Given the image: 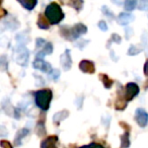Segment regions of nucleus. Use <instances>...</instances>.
<instances>
[{"mask_svg":"<svg viewBox=\"0 0 148 148\" xmlns=\"http://www.w3.org/2000/svg\"><path fill=\"white\" fill-rule=\"evenodd\" d=\"M120 125H121L122 128H124L125 129L126 132H130V130H131V128H130V126H128L126 123H124V122H120Z\"/></svg>","mask_w":148,"mask_h":148,"instance_id":"30","label":"nucleus"},{"mask_svg":"<svg viewBox=\"0 0 148 148\" xmlns=\"http://www.w3.org/2000/svg\"><path fill=\"white\" fill-rule=\"evenodd\" d=\"M36 44H37V48L38 49H42V48L44 47V46L47 44V42L45 41L44 39H37V41H36Z\"/></svg>","mask_w":148,"mask_h":148,"instance_id":"25","label":"nucleus"},{"mask_svg":"<svg viewBox=\"0 0 148 148\" xmlns=\"http://www.w3.org/2000/svg\"><path fill=\"white\" fill-rule=\"evenodd\" d=\"M144 74L146 76H148V59L146 60L145 64H144Z\"/></svg>","mask_w":148,"mask_h":148,"instance_id":"31","label":"nucleus"},{"mask_svg":"<svg viewBox=\"0 0 148 148\" xmlns=\"http://www.w3.org/2000/svg\"><path fill=\"white\" fill-rule=\"evenodd\" d=\"M111 40L113 42H116L117 44H119L120 42H121V37H120L119 35H117V34H114V35H112Z\"/></svg>","mask_w":148,"mask_h":148,"instance_id":"29","label":"nucleus"},{"mask_svg":"<svg viewBox=\"0 0 148 148\" xmlns=\"http://www.w3.org/2000/svg\"><path fill=\"white\" fill-rule=\"evenodd\" d=\"M112 2H113V3H116V4H118V5H122L123 1H122V0H112Z\"/></svg>","mask_w":148,"mask_h":148,"instance_id":"33","label":"nucleus"},{"mask_svg":"<svg viewBox=\"0 0 148 148\" xmlns=\"http://www.w3.org/2000/svg\"><path fill=\"white\" fill-rule=\"evenodd\" d=\"M130 146L129 132H126L121 136V148H128Z\"/></svg>","mask_w":148,"mask_h":148,"instance_id":"19","label":"nucleus"},{"mask_svg":"<svg viewBox=\"0 0 148 148\" xmlns=\"http://www.w3.org/2000/svg\"><path fill=\"white\" fill-rule=\"evenodd\" d=\"M99 27L101 29V31H107L108 29V25H107V23H106V21H101L99 23Z\"/></svg>","mask_w":148,"mask_h":148,"instance_id":"28","label":"nucleus"},{"mask_svg":"<svg viewBox=\"0 0 148 148\" xmlns=\"http://www.w3.org/2000/svg\"><path fill=\"white\" fill-rule=\"evenodd\" d=\"M58 141V137L55 135L49 136L48 138H46L43 142L41 143L42 148H57L56 143Z\"/></svg>","mask_w":148,"mask_h":148,"instance_id":"10","label":"nucleus"},{"mask_svg":"<svg viewBox=\"0 0 148 148\" xmlns=\"http://www.w3.org/2000/svg\"><path fill=\"white\" fill-rule=\"evenodd\" d=\"M117 21H118V23H119V25H129L131 21H134V16L132 14H130V13L122 12V13H120V14H119Z\"/></svg>","mask_w":148,"mask_h":148,"instance_id":"11","label":"nucleus"},{"mask_svg":"<svg viewBox=\"0 0 148 148\" xmlns=\"http://www.w3.org/2000/svg\"><path fill=\"white\" fill-rule=\"evenodd\" d=\"M135 121L141 128H144L147 126L148 123V114L146 113L145 110L137 109L135 112Z\"/></svg>","mask_w":148,"mask_h":148,"instance_id":"6","label":"nucleus"},{"mask_svg":"<svg viewBox=\"0 0 148 148\" xmlns=\"http://www.w3.org/2000/svg\"><path fill=\"white\" fill-rule=\"evenodd\" d=\"M68 115H69V112L68 111H61V112H59V113H57V114H55L54 115V118H53V121H54V123H57V125H59V123L62 121V120H64V119H66V118L68 117Z\"/></svg>","mask_w":148,"mask_h":148,"instance_id":"17","label":"nucleus"},{"mask_svg":"<svg viewBox=\"0 0 148 148\" xmlns=\"http://www.w3.org/2000/svg\"><path fill=\"white\" fill-rule=\"evenodd\" d=\"M17 1L27 10H33L38 3V0H17Z\"/></svg>","mask_w":148,"mask_h":148,"instance_id":"14","label":"nucleus"},{"mask_svg":"<svg viewBox=\"0 0 148 148\" xmlns=\"http://www.w3.org/2000/svg\"><path fill=\"white\" fill-rule=\"evenodd\" d=\"M61 60V65L64 68V70H69L71 68L72 65V59L71 56H70V51L69 50H66L65 53H63L60 57Z\"/></svg>","mask_w":148,"mask_h":148,"instance_id":"9","label":"nucleus"},{"mask_svg":"<svg viewBox=\"0 0 148 148\" xmlns=\"http://www.w3.org/2000/svg\"><path fill=\"white\" fill-rule=\"evenodd\" d=\"M79 69L81 70L84 73H89L92 74L95 71V64L92 61H89V60H82V61L79 63Z\"/></svg>","mask_w":148,"mask_h":148,"instance_id":"8","label":"nucleus"},{"mask_svg":"<svg viewBox=\"0 0 148 148\" xmlns=\"http://www.w3.org/2000/svg\"><path fill=\"white\" fill-rule=\"evenodd\" d=\"M29 51L23 46H21L15 51V56H14L15 62L21 66H25L27 64V61H29Z\"/></svg>","mask_w":148,"mask_h":148,"instance_id":"4","label":"nucleus"},{"mask_svg":"<svg viewBox=\"0 0 148 148\" xmlns=\"http://www.w3.org/2000/svg\"><path fill=\"white\" fill-rule=\"evenodd\" d=\"M101 10H103V12L105 13L106 15H108V16H109L110 18H114V17H115V16H114V14L111 12V11L109 10V8H108L107 6H103V8H101Z\"/></svg>","mask_w":148,"mask_h":148,"instance_id":"26","label":"nucleus"},{"mask_svg":"<svg viewBox=\"0 0 148 148\" xmlns=\"http://www.w3.org/2000/svg\"><path fill=\"white\" fill-rule=\"evenodd\" d=\"M38 27L42 29H48L50 27V21L47 17H45L43 14L39 15L38 18Z\"/></svg>","mask_w":148,"mask_h":148,"instance_id":"15","label":"nucleus"},{"mask_svg":"<svg viewBox=\"0 0 148 148\" xmlns=\"http://www.w3.org/2000/svg\"><path fill=\"white\" fill-rule=\"evenodd\" d=\"M52 97H53V95L50 89H42L36 93L35 101L40 109L43 111H47L50 107Z\"/></svg>","mask_w":148,"mask_h":148,"instance_id":"3","label":"nucleus"},{"mask_svg":"<svg viewBox=\"0 0 148 148\" xmlns=\"http://www.w3.org/2000/svg\"><path fill=\"white\" fill-rule=\"evenodd\" d=\"M90 147L91 148H105L103 146H101V144H97V143H91Z\"/></svg>","mask_w":148,"mask_h":148,"instance_id":"32","label":"nucleus"},{"mask_svg":"<svg viewBox=\"0 0 148 148\" xmlns=\"http://www.w3.org/2000/svg\"><path fill=\"white\" fill-rule=\"evenodd\" d=\"M136 5H137V0H126L125 1V9L127 11L134 10Z\"/></svg>","mask_w":148,"mask_h":148,"instance_id":"21","label":"nucleus"},{"mask_svg":"<svg viewBox=\"0 0 148 148\" xmlns=\"http://www.w3.org/2000/svg\"><path fill=\"white\" fill-rule=\"evenodd\" d=\"M145 88H148V80L145 82Z\"/></svg>","mask_w":148,"mask_h":148,"instance_id":"36","label":"nucleus"},{"mask_svg":"<svg viewBox=\"0 0 148 148\" xmlns=\"http://www.w3.org/2000/svg\"><path fill=\"white\" fill-rule=\"evenodd\" d=\"M81 148H91V147H90V145H86V146H82Z\"/></svg>","mask_w":148,"mask_h":148,"instance_id":"35","label":"nucleus"},{"mask_svg":"<svg viewBox=\"0 0 148 148\" xmlns=\"http://www.w3.org/2000/svg\"><path fill=\"white\" fill-rule=\"evenodd\" d=\"M45 15L49 19L51 25H57L64 18V13L58 3L52 2L47 6Z\"/></svg>","mask_w":148,"mask_h":148,"instance_id":"2","label":"nucleus"},{"mask_svg":"<svg viewBox=\"0 0 148 148\" xmlns=\"http://www.w3.org/2000/svg\"><path fill=\"white\" fill-rule=\"evenodd\" d=\"M0 145H1L2 148H12V145L8 141H6V140H2V141L0 142Z\"/></svg>","mask_w":148,"mask_h":148,"instance_id":"27","label":"nucleus"},{"mask_svg":"<svg viewBox=\"0 0 148 148\" xmlns=\"http://www.w3.org/2000/svg\"><path fill=\"white\" fill-rule=\"evenodd\" d=\"M141 52V50L136 48L135 46H131L128 50V55H131V56H134V55H137Z\"/></svg>","mask_w":148,"mask_h":148,"instance_id":"23","label":"nucleus"},{"mask_svg":"<svg viewBox=\"0 0 148 148\" xmlns=\"http://www.w3.org/2000/svg\"><path fill=\"white\" fill-rule=\"evenodd\" d=\"M127 101H128L126 99V97H121V95H119L115 101L116 110H118V111H123V110H125V108L127 107Z\"/></svg>","mask_w":148,"mask_h":148,"instance_id":"13","label":"nucleus"},{"mask_svg":"<svg viewBox=\"0 0 148 148\" xmlns=\"http://www.w3.org/2000/svg\"><path fill=\"white\" fill-rule=\"evenodd\" d=\"M139 93V86L134 82H129L126 85L125 97L128 101H131Z\"/></svg>","mask_w":148,"mask_h":148,"instance_id":"5","label":"nucleus"},{"mask_svg":"<svg viewBox=\"0 0 148 148\" xmlns=\"http://www.w3.org/2000/svg\"><path fill=\"white\" fill-rule=\"evenodd\" d=\"M99 79L101 80V82H103V86L106 87V88H111L112 86H113L114 84V81L112 80L111 78H110L109 76H108L107 74H103V73H101L99 74Z\"/></svg>","mask_w":148,"mask_h":148,"instance_id":"16","label":"nucleus"},{"mask_svg":"<svg viewBox=\"0 0 148 148\" xmlns=\"http://www.w3.org/2000/svg\"><path fill=\"white\" fill-rule=\"evenodd\" d=\"M87 27L83 23H76L72 27H62L60 29V34L62 37L65 38L68 41H74V40L78 39L80 36L86 34Z\"/></svg>","mask_w":148,"mask_h":148,"instance_id":"1","label":"nucleus"},{"mask_svg":"<svg viewBox=\"0 0 148 148\" xmlns=\"http://www.w3.org/2000/svg\"><path fill=\"white\" fill-rule=\"evenodd\" d=\"M138 8L140 10H146L148 9V0H140L138 3Z\"/></svg>","mask_w":148,"mask_h":148,"instance_id":"22","label":"nucleus"},{"mask_svg":"<svg viewBox=\"0 0 148 148\" xmlns=\"http://www.w3.org/2000/svg\"><path fill=\"white\" fill-rule=\"evenodd\" d=\"M50 75H51V77L54 79V80H57L58 78H59V75H60V71L57 69H53L51 72H50Z\"/></svg>","mask_w":148,"mask_h":148,"instance_id":"24","label":"nucleus"},{"mask_svg":"<svg viewBox=\"0 0 148 148\" xmlns=\"http://www.w3.org/2000/svg\"><path fill=\"white\" fill-rule=\"evenodd\" d=\"M1 11H2V14H1V16H4V15H6V10H4V9H3V8H1Z\"/></svg>","mask_w":148,"mask_h":148,"instance_id":"34","label":"nucleus"},{"mask_svg":"<svg viewBox=\"0 0 148 148\" xmlns=\"http://www.w3.org/2000/svg\"><path fill=\"white\" fill-rule=\"evenodd\" d=\"M68 4L71 7H73L74 9H76L77 11H79L82 8L83 5V0H69Z\"/></svg>","mask_w":148,"mask_h":148,"instance_id":"20","label":"nucleus"},{"mask_svg":"<svg viewBox=\"0 0 148 148\" xmlns=\"http://www.w3.org/2000/svg\"><path fill=\"white\" fill-rule=\"evenodd\" d=\"M52 52H53V46H52L51 43H48L47 42V44H46V45L44 46V47L42 48L39 52H38L37 58H42V59H43L46 55H50V54H52Z\"/></svg>","mask_w":148,"mask_h":148,"instance_id":"12","label":"nucleus"},{"mask_svg":"<svg viewBox=\"0 0 148 148\" xmlns=\"http://www.w3.org/2000/svg\"><path fill=\"white\" fill-rule=\"evenodd\" d=\"M34 67L38 70H41L43 72H46V73H50L52 71V66L50 63L46 62L45 60H43L42 58H36V60L33 63Z\"/></svg>","mask_w":148,"mask_h":148,"instance_id":"7","label":"nucleus"},{"mask_svg":"<svg viewBox=\"0 0 148 148\" xmlns=\"http://www.w3.org/2000/svg\"><path fill=\"white\" fill-rule=\"evenodd\" d=\"M27 134H29V130H27V129H21V130H19V131L16 133V136H15V144H16L17 146L21 145L23 138L25 137V136H27Z\"/></svg>","mask_w":148,"mask_h":148,"instance_id":"18","label":"nucleus"}]
</instances>
